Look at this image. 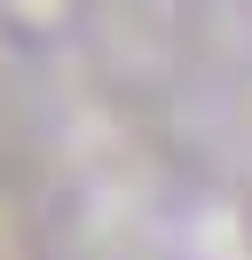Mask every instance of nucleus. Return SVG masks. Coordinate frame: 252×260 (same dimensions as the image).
Returning a JSON list of instances; mask_svg holds the SVG:
<instances>
[]
</instances>
